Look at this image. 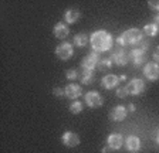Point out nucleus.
<instances>
[{
    "mask_svg": "<svg viewBox=\"0 0 159 153\" xmlns=\"http://www.w3.org/2000/svg\"><path fill=\"white\" fill-rule=\"evenodd\" d=\"M89 43H91V47H93V50L95 53H102V51H108L112 47L114 38L107 31L98 30L94 31L93 36L89 37Z\"/></svg>",
    "mask_w": 159,
    "mask_h": 153,
    "instance_id": "f257e3e1",
    "label": "nucleus"
},
{
    "mask_svg": "<svg viewBox=\"0 0 159 153\" xmlns=\"http://www.w3.org/2000/svg\"><path fill=\"white\" fill-rule=\"evenodd\" d=\"M121 38L124 40V46H135V44L142 43L143 33L138 28H128L121 34Z\"/></svg>",
    "mask_w": 159,
    "mask_h": 153,
    "instance_id": "f03ea898",
    "label": "nucleus"
},
{
    "mask_svg": "<svg viewBox=\"0 0 159 153\" xmlns=\"http://www.w3.org/2000/svg\"><path fill=\"white\" fill-rule=\"evenodd\" d=\"M99 55L98 53H89L88 55L84 57L83 63H81V67H83L84 71H88V72H93L94 70H95L97 67H98V63H99Z\"/></svg>",
    "mask_w": 159,
    "mask_h": 153,
    "instance_id": "7ed1b4c3",
    "label": "nucleus"
},
{
    "mask_svg": "<svg viewBox=\"0 0 159 153\" xmlns=\"http://www.w3.org/2000/svg\"><path fill=\"white\" fill-rule=\"evenodd\" d=\"M73 54H74L73 46H71L70 43H67V41L61 43V44H60V46L56 48V55L58 57L60 60H63V61L70 60V58L73 57Z\"/></svg>",
    "mask_w": 159,
    "mask_h": 153,
    "instance_id": "20e7f679",
    "label": "nucleus"
},
{
    "mask_svg": "<svg viewBox=\"0 0 159 153\" xmlns=\"http://www.w3.org/2000/svg\"><path fill=\"white\" fill-rule=\"evenodd\" d=\"M145 50H146V44H142L141 48H134V50L129 51L128 57H129V60H132L135 67H139L145 61Z\"/></svg>",
    "mask_w": 159,
    "mask_h": 153,
    "instance_id": "39448f33",
    "label": "nucleus"
},
{
    "mask_svg": "<svg viewBox=\"0 0 159 153\" xmlns=\"http://www.w3.org/2000/svg\"><path fill=\"white\" fill-rule=\"evenodd\" d=\"M84 99H85V103L89 108H98L104 103L102 97H101L99 92H97V91H89V92H87Z\"/></svg>",
    "mask_w": 159,
    "mask_h": 153,
    "instance_id": "423d86ee",
    "label": "nucleus"
},
{
    "mask_svg": "<svg viewBox=\"0 0 159 153\" xmlns=\"http://www.w3.org/2000/svg\"><path fill=\"white\" fill-rule=\"evenodd\" d=\"M126 90L131 95H139V94H142L143 90H145V82H143L141 78H134L128 82L126 85Z\"/></svg>",
    "mask_w": 159,
    "mask_h": 153,
    "instance_id": "0eeeda50",
    "label": "nucleus"
},
{
    "mask_svg": "<svg viewBox=\"0 0 159 153\" xmlns=\"http://www.w3.org/2000/svg\"><path fill=\"white\" fill-rule=\"evenodd\" d=\"M143 75H145L149 81H156L159 78V64L148 63L143 67Z\"/></svg>",
    "mask_w": 159,
    "mask_h": 153,
    "instance_id": "6e6552de",
    "label": "nucleus"
},
{
    "mask_svg": "<svg viewBox=\"0 0 159 153\" xmlns=\"http://www.w3.org/2000/svg\"><path fill=\"white\" fill-rule=\"evenodd\" d=\"M61 142L67 147H75L80 145V136L74 132H66L61 136Z\"/></svg>",
    "mask_w": 159,
    "mask_h": 153,
    "instance_id": "1a4fd4ad",
    "label": "nucleus"
},
{
    "mask_svg": "<svg viewBox=\"0 0 159 153\" xmlns=\"http://www.w3.org/2000/svg\"><path fill=\"white\" fill-rule=\"evenodd\" d=\"M128 54L124 51V48L121 47V48H118V50L115 51V53L111 55V58L109 60L112 61V64H116V65H119V67H122V65H125L126 63H128Z\"/></svg>",
    "mask_w": 159,
    "mask_h": 153,
    "instance_id": "9d476101",
    "label": "nucleus"
},
{
    "mask_svg": "<svg viewBox=\"0 0 159 153\" xmlns=\"http://www.w3.org/2000/svg\"><path fill=\"white\" fill-rule=\"evenodd\" d=\"M124 136L122 135H119V133H111L108 136V139H107V143H108V146L111 147L112 150H118L122 147L124 145Z\"/></svg>",
    "mask_w": 159,
    "mask_h": 153,
    "instance_id": "9b49d317",
    "label": "nucleus"
},
{
    "mask_svg": "<svg viewBox=\"0 0 159 153\" xmlns=\"http://www.w3.org/2000/svg\"><path fill=\"white\" fill-rule=\"evenodd\" d=\"M126 107H122V105H118V107L112 108V111L109 112V119L115 120V122H121V120L125 119L126 116Z\"/></svg>",
    "mask_w": 159,
    "mask_h": 153,
    "instance_id": "f8f14e48",
    "label": "nucleus"
},
{
    "mask_svg": "<svg viewBox=\"0 0 159 153\" xmlns=\"http://www.w3.org/2000/svg\"><path fill=\"white\" fill-rule=\"evenodd\" d=\"M64 92H66V97L70 99H77V98L81 95V87L77 85V84H70L64 88Z\"/></svg>",
    "mask_w": 159,
    "mask_h": 153,
    "instance_id": "ddd939ff",
    "label": "nucleus"
},
{
    "mask_svg": "<svg viewBox=\"0 0 159 153\" xmlns=\"http://www.w3.org/2000/svg\"><path fill=\"white\" fill-rule=\"evenodd\" d=\"M118 82H119V78L116 75H114V74L105 75L102 78V81H101V84H102V87L105 88V90H114V88L118 85Z\"/></svg>",
    "mask_w": 159,
    "mask_h": 153,
    "instance_id": "4468645a",
    "label": "nucleus"
},
{
    "mask_svg": "<svg viewBox=\"0 0 159 153\" xmlns=\"http://www.w3.org/2000/svg\"><path fill=\"white\" fill-rule=\"evenodd\" d=\"M126 149L129 150V152H138L139 149H141V139H139L138 136H135V135H131V136L126 138Z\"/></svg>",
    "mask_w": 159,
    "mask_h": 153,
    "instance_id": "2eb2a0df",
    "label": "nucleus"
},
{
    "mask_svg": "<svg viewBox=\"0 0 159 153\" xmlns=\"http://www.w3.org/2000/svg\"><path fill=\"white\" fill-rule=\"evenodd\" d=\"M53 33L57 38H66V37L68 36L70 30H68V27H67L66 23H57L53 28Z\"/></svg>",
    "mask_w": 159,
    "mask_h": 153,
    "instance_id": "dca6fc26",
    "label": "nucleus"
},
{
    "mask_svg": "<svg viewBox=\"0 0 159 153\" xmlns=\"http://www.w3.org/2000/svg\"><path fill=\"white\" fill-rule=\"evenodd\" d=\"M80 17H81V14H80L78 10L70 9V10H67L66 14H64V20H66V23H68V24H74L75 21H78Z\"/></svg>",
    "mask_w": 159,
    "mask_h": 153,
    "instance_id": "f3484780",
    "label": "nucleus"
},
{
    "mask_svg": "<svg viewBox=\"0 0 159 153\" xmlns=\"http://www.w3.org/2000/svg\"><path fill=\"white\" fill-rule=\"evenodd\" d=\"M88 36L85 33H78L74 36V44L77 47H85L87 43H88Z\"/></svg>",
    "mask_w": 159,
    "mask_h": 153,
    "instance_id": "a211bd4d",
    "label": "nucleus"
},
{
    "mask_svg": "<svg viewBox=\"0 0 159 153\" xmlns=\"http://www.w3.org/2000/svg\"><path fill=\"white\" fill-rule=\"evenodd\" d=\"M158 31H159V27L156 26L155 23L146 24V26L143 27V34H146L148 37H155V36H158Z\"/></svg>",
    "mask_w": 159,
    "mask_h": 153,
    "instance_id": "6ab92c4d",
    "label": "nucleus"
},
{
    "mask_svg": "<svg viewBox=\"0 0 159 153\" xmlns=\"http://www.w3.org/2000/svg\"><path fill=\"white\" fill-rule=\"evenodd\" d=\"M94 80H95V76H94L93 72H88V71H84L83 72V76H81V84H84V85H87V84H91L94 82Z\"/></svg>",
    "mask_w": 159,
    "mask_h": 153,
    "instance_id": "aec40b11",
    "label": "nucleus"
},
{
    "mask_svg": "<svg viewBox=\"0 0 159 153\" xmlns=\"http://www.w3.org/2000/svg\"><path fill=\"white\" fill-rule=\"evenodd\" d=\"M83 109H84V107L80 101H74V102L70 105V112L71 113H80Z\"/></svg>",
    "mask_w": 159,
    "mask_h": 153,
    "instance_id": "412c9836",
    "label": "nucleus"
},
{
    "mask_svg": "<svg viewBox=\"0 0 159 153\" xmlns=\"http://www.w3.org/2000/svg\"><path fill=\"white\" fill-rule=\"evenodd\" d=\"M111 67H112V61L108 58V60H101V61H99L97 68H98V70H101V71H104V70H109Z\"/></svg>",
    "mask_w": 159,
    "mask_h": 153,
    "instance_id": "4be33fe9",
    "label": "nucleus"
},
{
    "mask_svg": "<svg viewBox=\"0 0 159 153\" xmlns=\"http://www.w3.org/2000/svg\"><path fill=\"white\" fill-rule=\"evenodd\" d=\"M128 90H126V85L125 87H119V88H116V97H119V98H125L126 95H128Z\"/></svg>",
    "mask_w": 159,
    "mask_h": 153,
    "instance_id": "5701e85b",
    "label": "nucleus"
},
{
    "mask_svg": "<svg viewBox=\"0 0 159 153\" xmlns=\"http://www.w3.org/2000/svg\"><path fill=\"white\" fill-rule=\"evenodd\" d=\"M66 76L68 80H75V78H78V72H77V70H67Z\"/></svg>",
    "mask_w": 159,
    "mask_h": 153,
    "instance_id": "b1692460",
    "label": "nucleus"
},
{
    "mask_svg": "<svg viewBox=\"0 0 159 153\" xmlns=\"http://www.w3.org/2000/svg\"><path fill=\"white\" fill-rule=\"evenodd\" d=\"M149 9H152L155 11H159V0H149L148 2Z\"/></svg>",
    "mask_w": 159,
    "mask_h": 153,
    "instance_id": "393cba45",
    "label": "nucleus"
},
{
    "mask_svg": "<svg viewBox=\"0 0 159 153\" xmlns=\"http://www.w3.org/2000/svg\"><path fill=\"white\" fill-rule=\"evenodd\" d=\"M53 94L56 95V97H66V92H64V90H61V88H54L53 90Z\"/></svg>",
    "mask_w": 159,
    "mask_h": 153,
    "instance_id": "a878e982",
    "label": "nucleus"
},
{
    "mask_svg": "<svg viewBox=\"0 0 159 153\" xmlns=\"http://www.w3.org/2000/svg\"><path fill=\"white\" fill-rule=\"evenodd\" d=\"M152 58H153V61H155L156 64L159 63V46L155 48V51H153V54H152Z\"/></svg>",
    "mask_w": 159,
    "mask_h": 153,
    "instance_id": "bb28decb",
    "label": "nucleus"
},
{
    "mask_svg": "<svg viewBox=\"0 0 159 153\" xmlns=\"http://www.w3.org/2000/svg\"><path fill=\"white\" fill-rule=\"evenodd\" d=\"M153 139H155V142L159 145V128L155 130V135H153Z\"/></svg>",
    "mask_w": 159,
    "mask_h": 153,
    "instance_id": "cd10ccee",
    "label": "nucleus"
},
{
    "mask_svg": "<svg viewBox=\"0 0 159 153\" xmlns=\"http://www.w3.org/2000/svg\"><path fill=\"white\" fill-rule=\"evenodd\" d=\"M153 23H155L156 26L159 27V13H158V14H155V16H153Z\"/></svg>",
    "mask_w": 159,
    "mask_h": 153,
    "instance_id": "c85d7f7f",
    "label": "nucleus"
},
{
    "mask_svg": "<svg viewBox=\"0 0 159 153\" xmlns=\"http://www.w3.org/2000/svg\"><path fill=\"white\" fill-rule=\"evenodd\" d=\"M111 150H112V149H111V147H109V146H107V147H104V149H102V153H109V152H111Z\"/></svg>",
    "mask_w": 159,
    "mask_h": 153,
    "instance_id": "c756f323",
    "label": "nucleus"
},
{
    "mask_svg": "<svg viewBox=\"0 0 159 153\" xmlns=\"http://www.w3.org/2000/svg\"><path fill=\"white\" fill-rule=\"evenodd\" d=\"M129 111H131V112H134V111H135V105H134V103H129Z\"/></svg>",
    "mask_w": 159,
    "mask_h": 153,
    "instance_id": "7c9ffc66",
    "label": "nucleus"
},
{
    "mask_svg": "<svg viewBox=\"0 0 159 153\" xmlns=\"http://www.w3.org/2000/svg\"><path fill=\"white\" fill-rule=\"evenodd\" d=\"M126 80V76L125 75H122V76H119V81H125Z\"/></svg>",
    "mask_w": 159,
    "mask_h": 153,
    "instance_id": "2f4dec72",
    "label": "nucleus"
}]
</instances>
